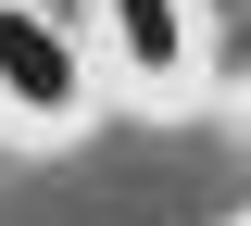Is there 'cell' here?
I'll use <instances>...</instances> for the list:
<instances>
[{
	"label": "cell",
	"instance_id": "cell-1",
	"mask_svg": "<svg viewBox=\"0 0 251 226\" xmlns=\"http://www.w3.org/2000/svg\"><path fill=\"white\" fill-rule=\"evenodd\" d=\"M0 113L38 126V138L88 126V50H75V25L38 13V0H0Z\"/></svg>",
	"mask_w": 251,
	"mask_h": 226
},
{
	"label": "cell",
	"instance_id": "cell-2",
	"mask_svg": "<svg viewBox=\"0 0 251 226\" xmlns=\"http://www.w3.org/2000/svg\"><path fill=\"white\" fill-rule=\"evenodd\" d=\"M100 38H113L126 88H151V100H176V88H188V63H201L188 0H100Z\"/></svg>",
	"mask_w": 251,
	"mask_h": 226
}]
</instances>
